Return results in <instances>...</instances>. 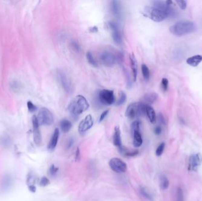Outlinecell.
I'll return each mask as SVG.
<instances>
[{"label": "cell", "mask_w": 202, "mask_h": 201, "mask_svg": "<svg viewBox=\"0 0 202 201\" xmlns=\"http://www.w3.org/2000/svg\"><path fill=\"white\" fill-rule=\"evenodd\" d=\"M153 7L160 9L168 14V16H173L175 14L174 10L166 2L161 1H154L152 2Z\"/></svg>", "instance_id": "cell-12"}, {"label": "cell", "mask_w": 202, "mask_h": 201, "mask_svg": "<svg viewBox=\"0 0 202 201\" xmlns=\"http://www.w3.org/2000/svg\"><path fill=\"white\" fill-rule=\"evenodd\" d=\"M164 148H165V143L163 142V143H161L158 146V147L157 148L156 152H155L156 155L157 156H160L163 154V153L164 152Z\"/></svg>", "instance_id": "cell-33"}, {"label": "cell", "mask_w": 202, "mask_h": 201, "mask_svg": "<svg viewBox=\"0 0 202 201\" xmlns=\"http://www.w3.org/2000/svg\"><path fill=\"white\" fill-rule=\"evenodd\" d=\"M111 169L116 173H124L127 170V165L125 162L118 158H114L109 162Z\"/></svg>", "instance_id": "cell-7"}, {"label": "cell", "mask_w": 202, "mask_h": 201, "mask_svg": "<svg viewBox=\"0 0 202 201\" xmlns=\"http://www.w3.org/2000/svg\"><path fill=\"white\" fill-rule=\"evenodd\" d=\"M11 182V180L9 176H7L4 177L2 182V184H1V188L3 189V190H5L8 188L10 186Z\"/></svg>", "instance_id": "cell-26"}, {"label": "cell", "mask_w": 202, "mask_h": 201, "mask_svg": "<svg viewBox=\"0 0 202 201\" xmlns=\"http://www.w3.org/2000/svg\"><path fill=\"white\" fill-rule=\"evenodd\" d=\"M111 6L112 13L114 15L118 18H121L122 15V6L121 2L116 0L112 1Z\"/></svg>", "instance_id": "cell-15"}, {"label": "cell", "mask_w": 202, "mask_h": 201, "mask_svg": "<svg viewBox=\"0 0 202 201\" xmlns=\"http://www.w3.org/2000/svg\"><path fill=\"white\" fill-rule=\"evenodd\" d=\"M93 119L90 114L87 115L79 123L78 130L79 132L82 135L89 130L93 125Z\"/></svg>", "instance_id": "cell-10"}, {"label": "cell", "mask_w": 202, "mask_h": 201, "mask_svg": "<svg viewBox=\"0 0 202 201\" xmlns=\"http://www.w3.org/2000/svg\"><path fill=\"white\" fill-rule=\"evenodd\" d=\"M109 25L111 30H112V36L114 43L118 45L121 44L122 43V37L119 30V26L114 22L109 23Z\"/></svg>", "instance_id": "cell-11"}, {"label": "cell", "mask_w": 202, "mask_h": 201, "mask_svg": "<svg viewBox=\"0 0 202 201\" xmlns=\"http://www.w3.org/2000/svg\"><path fill=\"white\" fill-rule=\"evenodd\" d=\"M75 159L76 162H79L80 159V151L79 148H77L76 152H75Z\"/></svg>", "instance_id": "cell-39"}, {"label": "cell", "mask_w": 202, "mask_h": 201, "mask_svg": "<svg viewBox=\"0 0 202 201\" xmlns=\"http://www.w3.org/2000/svg\"><path fill=\"white\" fill-rule=\"evenodd\" d=\"M11 86H13V89H14V90H18V89H20L19 85L17 83H14V84Z\"/></svg>", "instance_id": "cell-45"}, {"label": "cell", "mask_w": 202, "mask_h": 201, "mask_svg": "<svg viewBox=\"0 0 202 201\" xmlns=\"http://www.w3.org/2000/svg\"><path fill=\"white\" fill-rule=\"evenodd\" d=\"M113 143L114 145L118 148H119L122 146L121 130L118 126H116L115 127L114 136H113Z\"/></svg>", "instance_id": "cell-19"}, {"label": "cell", "mask_w": 202, "mask_h": 201, "mask_svg": "<svg viewBox=\"0 0 202 201\" xmlns=\"http://www.w3.org/2000/svg\"><path fill=\"white\" fill-rule=\"evenodd\" d=\"M72 46L73 47V49L75 50L77 52H79L80 51V47L79 46V44L77 43V42H75V41H73L72 43Z\"/></svg>", "instance_id": "cell-41"}, {"label": "cell", "mask_w": 202, "mask_h": 201, "mask_svg": "<svg viewBox=\"0 0 202 201\" xmlns=\"http://www.w3.org/2000/svg\"><path fill=\"white\" fill-rule=\"evenodd\" d=\"M158 119L159 120V122L162 123V124H164L165 123V119H164L163 116L161 114H159L158 116Z\"/></svg>", "instance_id": "cell-43"}, {"label": "cell", "mask_w": 202, "mask_h": 201, "mask_svg": "<svg viewBox=\"0 0 202 201\" xmlns=\"http://www.w3.org/2000/svg\"><path fill=\"white\" fill-rule=\"evenodd\" d=\"M197 27L195 24L189 21L177 22L170 28V31L173 35L181 37L196 31Z\"/></svg>", "instance_id": "cell-1"}, {"label": "cell", "mask_w": 202, "mask_h": 201, "mask_svg": "<svg viewBox=\"0 0 202 201\" xmlns=\"http://www.w3.org/2000/svg\"><path fill=\"white\" fill-rule=\"evenodd\" d=\"M89 107V104L86 99L82 95H78L70 102L67 106V110L73 115L78 116L86 111Z\"/></svg>", "instance_id": "cell-2"}, {"label": "cell", "mask_w": 202, "mask_h": 201, "mask_svg": "<svg viewBox=\"0 0 202 201\" xmlns=\"http://www.w3.org/2000/svg\"><path fill=\"white\" fill-rule=\"evenodd\" d=\"M109 110H106L103 112H102V113L101 114V116H100V117H99V122H102L105 119V118L106 117V116L109 113Z\"/></svg>", "instance_id": "cell-40"}, {"label": "cell", "mask_w": 202, "mask_h": 201, "mask_svg": "<svg viewBox=\"0 0 202 201\" xmlns=\"http://www.w3.org/2000/svg\"><path fill=\"white\" fill-rule=\"evenodd\" d=\"M59 171V168L56 167L54 164L51 165L50 168H49V174H50L51 176H55Z\"/></svg>", "instance_id": "cell-34"}, {"label": "cell", "mask_w": 202, "mask_h": 201, "mask_svg": "<svg viewBox=\"0 0 202 201\" xmlns=\"http://www.w3.org/2000/svg\"><path fill=\"white\" fill-rule=\"evenodd\" d=\"M146 104L142 102H135L130 104L125 112V116L130 119L139 117L145 114Z\"/></svg>", "instance_id": "cell-4"}, {"label": "cell", "mask_w": 202, "mask_h": 201, "mask_svg": "<svg viewBox=\"0 0 202 201\" xmlns=\"http://www.w3.org/2000/svg\"><path fill=\"white\" fill-rule=\"evenodd\" d=\"M38 123L41 125L50 126L54 122L53 116L50 111L45 107L41 108L38 112Z\"/></svg>", "instance_id": "cell-6"}, {"label": "cell", "mask_w": 202, "mask_h": 201, "mask_svg": "<svg viewBox=\"0 0 202 201\" xmlns=\"http://www.w3.org/2000/svg\"><path fill=\"white\" fill-rule=\"evenodd\" d=\"M29 189L31 192H36V188L34 185H30L29 186Z\"/></svg>", "instance_id": "cell-46"}, {"label": "cell", "mask_w": 202, "mask_h": 201, "mask_svg": "<svg viewBox=\"0 0 202 201\" xmlns=\"http://www.w3.org/2000/svg\"><path fill=\"white\" fill-rule=\"evenodd\" d=\"M140 126H141V123L138 120L134 121L131 126V131L133 133L135 132H140Z\"/></svg>", "instance_id": "cell-30"}, {"label": "cell", "mask_w": 202, "mask_h": 201, "mask_svg": "<svg viewBox=\"0 0 202 201\" xmlns=\"http://www.w3.org/2000/svg\"><path fill=\"white\" fill-rule=\"evenodd\" d=\"M143 15L155 22H161L168 16L164 11L153 6H147L144 8Z\"/></svg>", "instance_id": "cell-3"}, {"label": "cell", "mask_w": 202, "mask_h": 201, "mask_svg": "<svg viewBox=\"0 0 202 201\" xmlns=\"http://www.w3.org/2000/svg\"><path fill=\"white\" fill-rule=\"evenodd\" d=\"M139 192L141 193V194L145 197V198H147L148 200L149 201H153V198L152 196V195L147 192V190L144 188H140L139 189Z\"/></svg>", "instance_id": "cell-27"}, {"label": "cell", "mask_w": 202, "mask_h": 201, "mask_svg": "<svg viewBox=\"0 0 202 201\" xmlns=\"http://www.w3.org/2000/svg\"><path fill=\"white\" fill-rule=\"evenodd\" d=\"M27 107H28V110L31 112H33L37 110V107L30 101L27 102Z\"/></svg>", "instance_id": "cell-37"}, {"label": "cell", "mask_w": 202, "mask_h": 201, "mask_svg": "<svg viewBox=\"0 0 202 201\" xmlns=\"http://www.w3.org/2000/svg\"><path fill=\"white\" fill-rule=\"evenodd\" d=\"M202 62V56L196 55L187 59L186 63L192 67H197Z\"/></svg>", "instance_id": "cell-21"}, {"label": "cell", "mask_w": 202, "mask_h": 201, "mask_svg": "<svg viewBox=\"0 0 202 201\" xmlns=\"http://www.w3.org/2000/svg\"><path fill=\"white\" fill-rule=\"evenodd\" d=\"M73 140H69V144H68V145H67V148H70V147L72 146V144H73Z\"/></svg>", "instance_id": "cell-48"}, {"label": "cell", "mask_w": 202, "mask_h": 201, "mask_svg": "<svg viewBox=\"0 0 202 201\" xmlns=\"http://www.w3.org/2000/svg\"><path fill=\"white\" fill-rule=\"evenodd\" d=\"M160 186L163 190H165L169 187V180L168 178L164 175H162L160 178Z\"/></svg>", "instance_id": "cell-24"}, {"label": "cell", "mask_w": 202, "mask_h": 201, "mask_svg": "<svg viewBox=\"0 0 202 201\" xmlns=\"http://www.w3.org/2000/svg\"><path fill=\"white\" fill-rule=\"evenodd\" d=\"M126 95L125 93H124L123 91H121V96H120L119 100L118 101L117 103H116V105L117 106H120V105L123 104L126 101Z\"/></svg>", "instance_id": "cell-32"}, {"label": "cell", "mask_w": 202, "mask_h": 201, "mask_svg": "<svg viewBox=\"0 0 202 201\" xmlns=\"http://www.w3.org/2000/svg\"><path fill=\"white\" fill-rule=\"evenodd\" d=\"M97 98L102 104L111 105L115 101L114 91L108 89H103L99 91Z\"/></svg>", "instance_id": "cell-5"}, {"label": "cell", "mask_w": 202, "mask_h": 201, "mask_svg": "<svg viewBox=\"0 0 202 201\" xmlns=\"http://www.w3.org/2000/svg\"><path fill=\"white\" fill-rule=\"evenodd\" d=\"M176 2L181 10H185L186 8L187 2L186 1H177Z\"/></svg>", "instance_id": "cell-38"}, {"label": "cell", "mask_w": 202, "mask_h": 201, "mask_svg": "<svg viewBox=\"0 0 202 201\" xmlns=\"http://www.w3.org/2000/svg\"><path fill=\"white\" fill-rule=\"evenodd\" d=\"M145 114H147V117H148L150 122L152 123H155L157 120L155 112L154 109L152 106L149 105H146L145 106Z\"/></svg>", "instance_id": "cell-20"}, {"label": "cell", "mask_w": 202, "mask_h": 201, "mask_svg": "<svg viewBox=\"0 0 202 201\" xmlns=\"http://www.w3.org/2000/svg\"><path fill=\"white\" fill-rule=\"evenodd\" d=\"M10 139H6L5 138V137L4 138V139H2V144L3 145H8L10 143Z\"/></svg>", "instance_id": "cell-44"}, {"label": "cell", "mask_w": 202, "mask_h": 201, "mask_svg": "<svg viewBox=\"0 0 202 201\" xmlns=\"http://www.w3.org/2000/svg\"><path fill=\"white\" fill-rule=\"evenodd\" d=\"M101 62L106 67H112L116 61V56L108 51H102L99 56Z\"/></svg>", "instance_id": "cell-8"}, {"label": "cell", "mask_w": 202, "mask_h": 201, "mask_svg": "<svg viewBox=\"0 0 202 201\" xmlns=\"http://www.w3.org/2000/svg\"><path fill=\"white\" fill-rule=\"evenodd\" d=\"M158 98V94L155 93H148L145 94L142 97V103L146 105H149L154 103Z\"/></svg>", "instance_id": "cell-17"}, {"label": "cell", "mask_w": 202, "mask_h": 201, "mask_svg": "<svg viewBox=\"0 0 202 201\" xmlns=\"http://www.w3.org/2000/svg\"><path fill=\"white\" fill-rule=\"evenodd\" d=\"M57 77L64 90L68 93H70L72 90V84L69 77L62 71L57 72Z\"/></svg>", "instance_id": "cell-9"}, {"label": "cell", "mask_w": 202, "mask_h": 201, "mask_svg": "<svg viewBox=\"0 0 202 201\" xmlns=\"http://www.w3.org/2000/svg\"><path fill=\"white\" fill-rule=\"evenodd\" d=\"M161 86L164 91H166L168 87V80L166 78H163L161 81Z\"/></svg>", "instance_id": "cell-36"}, {"label": "cell", "mask_w": 202, "mask_h": 201, "mask_svg": "<svg viewBox=\"0 0 202 201\" xmlns=\"http://www.w3.org/2000/svg\"><path fill=\"white\" fill-rule=\"evenodd\" d=\"M201 158L199 154L191 155L189 158L188 170L190 171H197L201 164Z\"/></svg>", "instance_id": "cell-14"}, {"label": "cell", "mask_w": 202, "mask_h": 201, "mask_svg": "<svg viewBox=\"0 0 202 201\" xmlns=\"http://www.w3.org/2000/svg\"><path fill=\"white\" fill-rule=\"evenodd\" d=\"M32 123L33 126V137L34 142L37 145H40L41 143L42 139L39 129L38 119L36 116H33L32 119Z\"/></svg>", "instance_id": "cell-13"}, {"label": "cell", "mask_w": 202, "mask_h": 201, "mask_svg": "<svg viewBox=\"0 0 202 201\" xmlns=\"http://www.w3.org/2000/svg\"><path fill=\"white\" fill-rule=\"evenodd\" d=\"M176 201H184L183 192L180 187H178L176 190Z\"/></svg>", "instance_id": "cell-28"}, {"label": "cell", "mask_w": 202, "mask_h": 201, "mask_svg": "<svg viewBox=\"0 0 202 201\" xmlns=\"http://www.w3.org/2000/svg\"><path fill=\"white\" fill-rule=\"evenodd\" d=\"M90 30V31L92 32V33H95V32L98 31V28L96 27H93L91 28Z\"/></svg>", "instance_id": "cell-47"}, {"label": "cell", "mask_w": 202, "mask_h": 201, "mask_svg": "<svg viewBox=\"0 0 202 201\" xmlns=\"http://www.w3.org/2000/svg\"><path fill=\"white\" fill-rule=\"evenodd\" d=\"M124 71L125 72V75H126V85H127L126 86H127V88H132V83L131 77L129 76V74L128 72L125 69H124Z\"/></svg>", "instance_id": "cell-31"}, {"label": "cell", "mask_w": 202, "mask_h": 201, "mask_svg": "<svg viewBox=\"0 0 202 201\" xmlns=\"http://www.w3.org/2000/svg\"><path fill=\"white\" fill-rule=\"evenodd\" d=\"M59 138V129H55L53 134L50 139V140L48 144L47 148L49 151H53L56 147L58 140Z\"/></svg>", "instance_id": "cell-16"}, {"label": "cell", "mask_w": 202, "mask_h": 201, "mask_svg": "<svg viewBox=\"0 0 202 201\" xmlns=\"http://www.w3.org/2000/svg\"><path fill=\"white\" fill-rule=\"evenodd\" d=\"M86 57L90 65H93V67H98V63L95 60L92 54L90 52H88V53L86 54Z\"/></svg>", "instance_id": "cell-29"}, {"label": "cell", "mask_w": 202, "mask_h": 201, "mask_svg": "<svg viewBox=\"0 0 202 201\" xmlns=\"http://www.w3.org/2000/svg\"><path fill=\"white\" fill-rule=\"evenodd\" d=\"M141 71L143 77L145 80H148L150 78V70L148 67L145 64H142L141 65Z\"/></svg>", "instance_id": "cell-25"}, {"label": "cell", "mask_w": 202, "mask_h": 201, "mask_svg": "<svg viewBox=\"0 0 202 201\" xmlns=\"http://www.w3.org/2000/svg\"><path fill=\"white\" fill-rule=\"evenodd\" d=\"M60 126L61 128V130L64 133H67L70 131L72 127V123L66 119H63L60 123Z\"/></svg>", "instance_id": "cell-23"}, {"label": "cell", "mask_w": 202, "mask_h": 201, "mask_svg": "<svg viewBox=\"0 0 202 201\" xmlns=\"http://www.w3.org/2000/svg\"><path fill=\"white\" fill-rule=\"evenodd\" d=\"M50 184V180L46 177H43L40 179V185L41 187H46Z\"/></svg>", "instance_id": "cell-35"}, {"label": "cell", "mask_w": 202, "mask_h": 201, "mask_svg": "<svg viewBox=\"0 0 202 201\" xmlns=\"http://www.w3.org/2000/svg\"><path fill=\"white\" fill-rule=\"evenodd\" d=\"M162 132V129L160 126H157L155 129H154V133L155 135H159Z\"/></svg>", "instance_id": "cell-42"}, {"label": "cell", "mask_w": 202, "mask_h": 201, "mask_svg": "<svg viewBox=\"0 0 202 201\" xmlns=\"http://www.w3.org/2000/svg\"><path fill=\"white\" fill-rule=\"evenodd\" d=\"M130 62L131 65V69L133 75V78L134 81H136L138 75V63L137 60L134 54L130 56Z\"/></svg>", "instance_id": "cell-18"}, {"label": "cell", "mask_w": 202, "mask_h": 201, "mask_svg": "<svg viewBox=\"0 0 202 201\" xmlns=\"http://www.w3.org/2000/svg\"><path fill=\"white\" fill-rule=\"evenodd\" d=\"M133 144L135 148H139L142 144V138L140 132H135L133 133Z\"/></svg>", "instance_id": "cell-22"}]
</instances>
